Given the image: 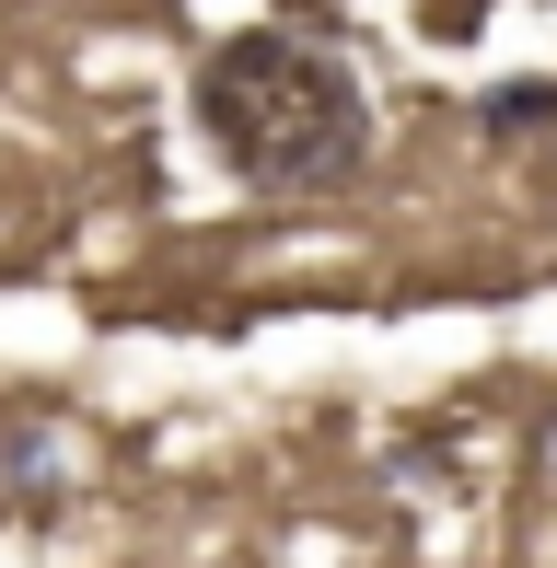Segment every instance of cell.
<instances>
[{
    "label": "cell",
    "instance_id": "7a4b0ae2",
    "mask_svg": "<svg viewBox=\"0 0 557 568\" xmlns=\"http://www.w3.org/2000/svg\"><path fill=\"white\" fill-rule=\"evenodd\" d=\"M476 128H488V140H535V128H557V82H499L488 105H476Z\"/></svg>",
    "mask_w": 557,
    "mask_h": 568
},
{
    "label": "cell",
    "instance_id": "6da1fadb",
    "mask_svg": "<svg viewBox=\"0 0 557 568\" xmlns=\"http://www.w3.org/2000/svg\"><path fill=\"white\" fill-rule=\"evenodd\" d=\"M198 140L256 197H325L372 163V93L314 23H244L198 59Z\"/></svg>",
    "mask_w": 557,
    "mask_h": 568
}]
</instances>
